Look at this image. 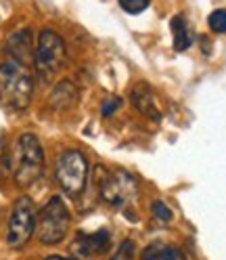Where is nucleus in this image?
I'll return each mask as SVG.
<instances>
[{
	"instance_id": "6ab92c4d",
	"label": "nucleus",
	"mask_w": 226,
	"mask_h": 260,
	"mask_svg": "<svg viewBox=\"0 0 226 260\" xmlns=\"http://www.w3.org/2000/svg\"><path fill=\"white\" fill-rule=\"evenodd\" d=\"M46 260H76V258H63V256H51V258H46Z\"/></svg>"
},
{
	"instance_id": "9b49d317",
	"label": "nucleus",
	"mask_w": 226,
	"mask_h": 260,
	"mask_svg": "<svg viewBox=\"0 0 226 260\" xmlns=\"http://www.w3.org/2000/svg\"><path fill=\"white\" fill-rule=\"evenodd\" d=\"M78 96H80V90L71 80H61L59 84H55L51 94H48V105L55 111H65L78 103Z\"/></svg>"
},
{
	"instance_id": "4468645a",
	"label": "nucleus",
	"mask_w": 226,
	"mask_h": 260,
	"mask_svg": "<svg viewBox=\"0 0 226 260\" xmlns=\"http://www.w3.org/2000/svg\"><path fill=\"white\" fill-rule=\"evenodd\" d=\"M207 25L216 34H226V9H216L207 17Z\"/></svg>"
},
{
	"instance_id": "423d86ee",
	"label": "nucleus",
	"mask_w": 226,
	"mask_h": 260,
	"mask_svg": "<svg viewBox=\"0 0 226 260\" xmlns=\"http://www.w3.org/2000/svg\"><path fill=\"white\" fill-rule=\"evenodd\" d=\"M36 206L27 195L15 202L11 216H9V226H7V246L13 250H21L27 246V241L36 233Z\"/></svg>"
},
{
	"instance_id": "0eeeda50",
	"label": "nucleus",
	"mask_w": 226,
	"mask_h": 260,
	"mask_svg": "<svg viewBox=\"0 0 226 260\" xmlns=\"http://www.w3.org/2000/svg\"><path fill=\"white\" fill-rule=\"evenodd\" d=\"M99 191L107 204L116 208H126L136 200L138 183L126 170H105V174L99 178Z\"/></svg>"
},
{
	"instance_id": "f257e3e1",
	"label": "nucleus",
	"mask_w": 226,
	"mask_h": 260,
	"mask_svg": "<svg viewBox=\"0 0 226 260\" xmlns=\"http://www.w3.org/2000/svg\"><path fill=\"white\" fill-rule=\"evenodd\" d=\"M34 94V76L17 61L0 63V105L11 111H25Z\"/></svg>"
},
{
	"instance_id": "dca6fc26",
	"label": "nucleus",
	"mask_w": 226,
	"mask_h": 260,
	"mask_svg": "<svg viewBox=\"0 0 226 260\" xmlns=\"http://www.w3.org/2000/svg\"><path fill=\"white\" fill-rule=\"evenodd\" d=\"M134 250H136L134 241H132V239H124V241H122V246L118 248V252L113 254V258H111V260H132Z\"/></svg>"
},
{
	"instance_id": "1a4fd4ad",
	"label": "nucleus",
	"mask_w": 226,
	"mask_h": 260,
	"mask_svg": "<svg viewBox=\"0 0 226 260\" xmlns=\"http://www.w3.org/2000/svg\"><path fill=\"white\" fill-rule=\"evenodd\" d=\"M109 250H111V233L105 226L94 233H80L73 241V252L82 258L101 256V254H107Z\"/></svg>"
},
{
	"instance_id": "2eb2a0df",
	"label": "nucleus",
	"mask_w": 226,
	"mask_h": 260,
	"mask_svg": "<svg viewBox=\"0 0 226 260\" xmlns=\"http://www.w3.org/2000/svg\"><path fill=\"white\" fill-rule=\"evenodd\" d=\"M118 3L128 15H138L151 5V0H118Z\"/></svg>"
},
{
	"instance_id": "6e6552de",
	"label": "nucleus",
	"mask_w": 226,
	"mask_h": 260,
	"mask_svg": "<svg viewBox=\"0 0 226 260\" xmlns=\"http://www.w3.org/2000/svg\"><path fill=\"white\" fill-rule=\"evenodd\" d=\"M7 55L11 57V61H17L21 65H27L34 63V51H36V44H34V38H31V29L29 27H21L17 31H13L7 40V46H5Z\"/></svg>"
},
{
	"instance_id": "39448f33",
	"label": "nucleus",
	"mask_w": 226,
	"mask_h": 260,
	"mask_svg": "<svg viewBox=\"0 0 226 260\" xmlns=\"http://www.w3.org/2000/svg\"><path fill=\"white\" fill-rule=\"evenodd\" d=\"M67 59V48L65 40H63L55 29H42L38 34L36 51H34V68L42 80L55 78Z\"/></svg>"
},
{
	"instance_id": "f3484780",
	"label": "nucleus",
	"mask_w": 226,
	"mask_h": 260,
	"mask_svg": "<svg viewBox=\"0 0 226 260\" xmlns=\"http://www.w3.org/2000/svg\"><path fill=\"white\" fill-rule=\"evenodd\" d=\"M151 210H153V216H155V218L164 220V222L172 220V210L168 208V204H166V202H161V200H155V202L151 204Z\"/></svg>"
},
{
	"instance_id": "f03ea898",
	"label": "nucleus",
	"mask_w": 226,
	"mask_h": 260,
	"mask_svg": "<svg viewBox=\"0 0 226 260\" xmlns=\"http://www.w3.org/2000/svg\"><path fill=\"white\" fill-rule=\"evenodd\" d=\"M13 172L19 187L34 185L44 172V149L36 135L23 133L17 137L13 151Z\"/></svg>"
},
{
	"instance_id": "f8f14e48",
	"label": "nucleus",
	"mask_w": 226,
	"mask_h": 260,
	"mask_svg": "<svg viewBox=\"0 0 226 260\" xmlns=\"http://www.w3.org/2000/svg\"><path fill=\"white\" fill-rule=\"evenodd\" d=\"M170 25H172V36H174V51L184 53L186 48H191V44H193V34L189 29L186 17L184 15H174Z\"/></svg>"
},
{
	"instance_id": "a211bd4d",
	"label": "nucleus",
	"mask_w": 226,
	"mask_h": 260,
	"mask_svg": "<svg viewBox=\"0 0 226 260\" xmlns=\"http://www.w3.org/2000/svg\"><path fill=\"white\" fill-rule=\"evenodd\" d=\"M124 105V101L120 99V96H107V99L103 101V105H101V113L105 118H109V116H113L120 107Z\"/></svg>"
},
{
	"instance_id": "20e7f679",
	"label": "nucleus",
	"mask_w": 226,
	"mask_h": 260,
	"mask_svg": "<svg viewBox=\"0 0 226 260\" xmlns=\"http://www.w3.org/2000/svg\"><path fill=\"white\" fill-rule=\"evenodd\" d=\"M88 157L80 149H67L63 151L57 159L55 166V178L63 193H67L69 198H78L82 195L88 183Z\"/></svg>"
},
{
	"instance_id": "ddd939ff",
	"label": "nucleus",
	"mask_w": 226,
	"mask_h": 260,
	"mask_svg": "<svg viewBox=\"0 0 226 260\" xmlns=\"http://www.w3.org/2000/svg\"><path fill=\"white\" fill-rule=\"evenodd\" d=\"M142 260H186V256L172 243H151L144 248Z\"/></svg>"
},
{
	"instance_id": "9d476101",
	"label": "nucleus",
	"mask_w": 226,
	"mask_h": 260,
	"mask_svg": "<svg viewBox=\"0 0 226 260\" xmlns=\"http://www.w3.org/2000/svg\"><path fill=\"white\" fill-rule=\"evenodd\" d=\"M130 101L136 107V111H140L142 116H147L151 120H161V111L155 103V94L149 84H144V82L134 84L130 90Z\"/></svg>"
},
{
	"instance_id": "7ed1b4c3",
	"label": "nucleus",
	"mask_w": 226,
	"mask_h": 260,
	"mask_svg": "<svg viewBox=\"0 0 226 260\" xmlns=\"http://www.w3.org/2000/svg\"><path fill=\"white\" fill-rule=\"evenodd\" d=\"M71 229V214L65 200L61 195H53L36 214V237L46 246H55L67 237Z\"/></svg>"
}]
</instances>
